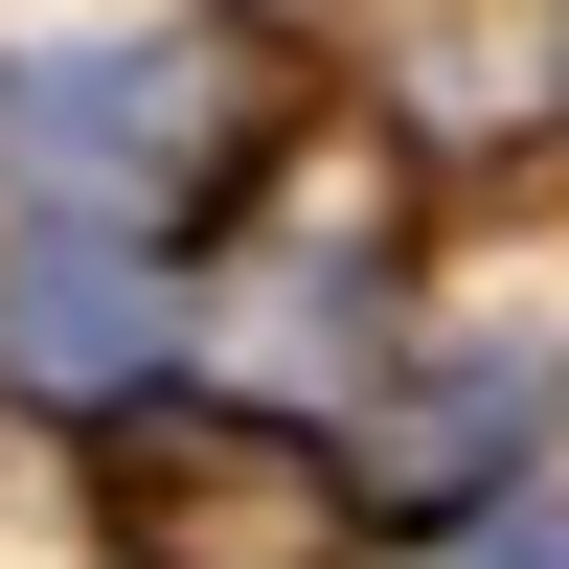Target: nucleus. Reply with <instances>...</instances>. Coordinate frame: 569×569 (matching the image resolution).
<instances>
[{
  "mask_svg": "<svg viewBox=\"0 0 569 569\" xmlns=\"http://www.w3.org/2000/svg\"><path fill=\"white\" fill-rule=\"evenodd\" d=\"M114 525H137V569H365V501L297 433H206V410L114 456Z\"/></svg>",
  "mask_w": 569,
  "mask_h": 569,
  "instance_id": "1",
  "label": "nucleus"
},
{
  "mask_svg": "<svg viewBox=\"0 0 569 569\" xmlns=\"http://www.w3.org/2000/svg\"><path fill=\"white\" fill-rule=\"evenodd\" d=\"M501 569H569V547H501Z\"/></svg>",
  "mask_w": 569,
  "mask_h": 569,
  "instance_id": "2",
  "label": "nucleus"
}]
</instances>
